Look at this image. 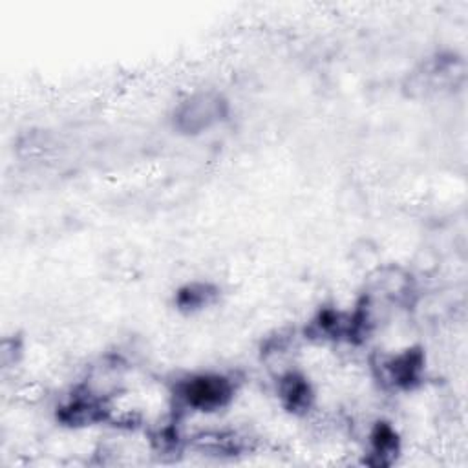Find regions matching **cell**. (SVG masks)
<instances>
[{
    "instance_id": "obj_1",
    "label": "cell",
    "mask_w": 468,
    "mask_h": 468,
    "mask_svg": "<svg viewBox=\"0 0 468 468\" xmlns=\"http://www.w3.org/2000/svg\"><path fill=\"white\" fill-rule=\"evenodd\" d=\"M230 104L216 90H197L177 102L172 113V124L179 133L201 135L227 121Z\"/></svg>"
},
{
    "instance_id": "obj_2",
    "label": "cell",
    "mask_w": 468,
    "mask_h": 468,
    "mask_svg": "<svg viewBox=\"0 0 468 468\" xmlns=\"http://www.w3.org/2000/svg\"><path fill=\"white\" fill-rule=\"evenodd\" d=\"M234 386L223 375H192L176 384V399L194 411H216L230 402Z\"/></svg>"
},
{
    "instance_id": "obj_3",
    "label": "cell",
    "mask_w": 468,
    "mask_h": 468,
    "mask_svg": "<svg viewBox=\"0 0 468 468\" xmlns=\"http://www.w3.org/2000/svg\"><path fill=\"white\" fill-rule=\"evenodd\" d=\"M384 373L393 386L410 388L422 373V355L419 351H404L384 362Z\"/></svg>"
},
{
    "instance_id": "obj_4",
    "label": "cell",
    "mask_w": 468,
    "mask_h": 468,
    "mask_svg": "<svg viewBox=\"0 0 468 468\" xmlns=\"http://www.w3.org/2000/svg\"><path fill=\"white\" fill-rule=\"evenodd\" d=\"M399 453V437L388 424H377L369 437V459L371 464H389Z\"/></svg>"
},
{
    "instance_id": "obj_5",
    "label": "cell",
    "mask_w": 468,
    "mask_h": 468,
    "mask_svg": "<svg viewBox=\"0 0 468 468\" xmlns=\"http://www.w3.org/2000/svg\"><path fill=\"white\" fill-rule=\"evenodd\" d=\"M278 391L289 411H303L311 406V386L302 375H296L292 371L283 375Z\"/></svg>"
},
{
    "instance_id": "obj_6",
    "label": "cell",
    "mask_w": 468,
    "mask_h": 468,
    "mask_svg": "<svg viewBox=\"0 0 468 468\" xmlns=\"http://www.w3.org/2000/svg\"><path fill=\"white\" fill-rule=\"evenodd\" d=\"M216 292L218 291L210 283L194 282V283H188L183 289H179V292L176 296V303L183 311H199L214 302Z\"/></svg>"
}]
</instances>
